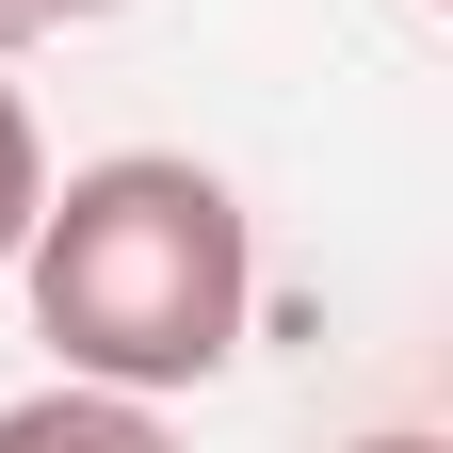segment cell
I'll return each instance as SVG.
<instances>
[{"label":"cell","mask_w":453,"mask_h":453,"mask_svg":"<svg viewBox=\"0 0 453 453\" xmlns=\"http://www.w3.org/2000/svg\"><path fill=\"white\" fill-rule=\"evenodd\" d=\"M17 292L33 340L65 357L81 388H211L243 357V308H259V243H243V195L179 146H113L81 179L33 195V243H17Z\"/></svg>","instance_id":"cell-1"},{"label":"cell","mask_w":453,"mask_h":453,"mask_svg":"<svg viewBox=\"0 0 453 453\" xmlns=\"http://www.w3.org/2000/svg\"><path fill=\"white\" fill-rule=\"evenodd\" d=\"M0 453H179V437H162V405H130V388L49 372L33 405H0Z\"/></svg>","instance_id":"cell-2"},{"label":"cell","mask_w":453,"mask_h":453,"mask_svg":"<svg viewBox=\"0 0 453 453\" xmlns=\"http://www.w3.org/2000/svg\"><path fill=\"white\" fill-rule=\"evenodd\" d=\"M33 195H49V146H33L17 81H0V275H17V243H33Z\"/></svg>","instance_id":"cell-3"},{"label":"cell","mask_w":453,"mask_h":453,"mask_svg":"<svg viewBox=\"0 0 453 453\" xmlns=\"http://www.w3.org/2000/svg\"><path fill=\"white\" fill-rule=\"evenodd\" d=\"M81 17H113V0H0V33H81Z\"/></svg>","instance_id":"cell-4"},{"label":"cell","mask_w":453,"mask_h":453,"mask_svg":"<svg viewBox=\"0 0 453 453\" xmlns=\"http://www.w3.org/2000/svg\"><path fill=\"white\" fill-rule=\"evenodd\" d=\"M357 453H437V437H357Z\"/></svg>","instance_id":"cell-5"}]
</instances>
